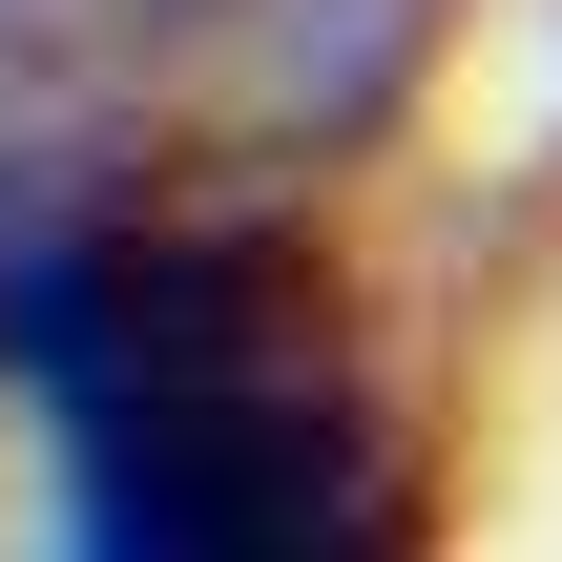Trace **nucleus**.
<instances>
[{"mask_svg": "<svg viewBox=\"0 0 562 562\" xmlns=\"http://www.w3.org/2000/svg\"><path fill=\"white\" fill-rule=\"evenodd\" d=\"M125 229V188H83L63 146H0V375H21V334L63 313V271Z\"/></svg>", "mask_w": 562, "mask_h": 562, "instance_id": "obj_2", "label": "nucleus"}, {"mask_svg": "<svg viewBox=\"0 0 562 562\" xmlns=\"http://www.w3.org/2000/svg\"><path fill=\"white\" fill-rule=\"evenodd\" d=\"M63 562H417V438L355 396L271 209H125L21 334Z\"/></svg>", "mask_w": 562, "mask_h": 562, "instance_id": "obj_1", "label": "nucleus"}]
</instances>
